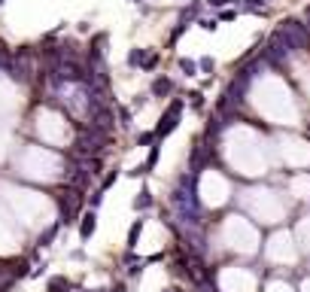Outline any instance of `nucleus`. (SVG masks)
Segmentation results:
<instances>
[{"label":"nucleus","instance_id":"6e6552de","mask_svg":"<svg viewBox=\"0 0 310 292\" xmlns=\"http://www.w3.org/2000/svg\"><path fill=\"white\" fill-rule=\"evenodd\" d=\"M116 180H119V171H110V174L104 177V183H100V192H107V189H110V186H113Z\"/></svg>","mask_w":310,"mask_h":292},{"label":"nucleus","instance_id":"1a4fd4ad","mask_svg":"<svg viewBox=\"0 0 310 292\" xmlns=\"http://www.w3.org/2000/svg\"><path fill=\"white\" fill-rule=\"evenodd\" d=\"M100 201H104V192L97 189V192L91 195V201H88V204H91V210H97V207H100Z\"/></svg>","mask_w":310,"mask_h":292},{"label":"nucleus","instance_id":"f257e3e1","mask_svg":"<svg viewBox=\"0 0 310 292\" xmlns=\"http://www.w3.org/2000/svg\"><path fill=\"white\" fill-rule=\"evenodd\" d=\"M177 119H180V104H170L167 113L161 116V122L155 125V140H158V137H167V134L177 128Z\"/></svg>","mask_w":310,"mask_h":292},{"label":"nucleus","instance_id":"9d476101","mask_svg":"<svg viewBox=\"0 0 310 292\" xmlns=\"http://www.w3.org/2000/svg\"><path fill=\"white\" fill-rule=\"evenodd\" d=\"M164 292H180V289H164Z\"/></svg>","mask_w":310,"mask_h":292},{"label":"nucleus","instance_id":"7ed1b4c3","mask_svg":"<svg viewBox=\"0 0 310 292\" xmlns=\"http://www.w3.org/2000/svg\"><path fill=\"white\" fill-rule=\"evenodd\" d=\"M58 232H61V222H52V225H49V229L37 238V250H49V247H52V241L58 238Z\"/></svg>","mask_w":310,"mask_h":292},{"label":"nucleus","instance_id":"39448f33","mask_svg":"<svg viewBox=\"0 0 310 292\" xmlns=\"http://www.w3.org/2000/svg\"><path fill=\"white\" fill-rule=\"evenodd\" d=\"M46 289H49V292H70V289H73V283H70L67 277H52Z\"/></svg>","mask_w":310,"mask_h":292},{"label":"nucleus","instance_id":"423d86ee","mask_svg":"<svg viewBox=\"0 0 310 292\" xmlns=\"http://www.w3.org/2000/svg\"><path fill=\"white\" fill-rule=\"evenodd\" d=\"M140 232H143V219H137V222L131 225V232H128V250H134V247H137V238H140Z\"/></svg>","mask_w":310,"mask_h":292},{"label":"nucleus","instance_id":"f03ea898","mask_svg":"<svg viewBox=\"0 0 310 292\" xmlns=\"http://www.w3.org/2000/svg\"><path fill=\"white\" fill-rule=\"evenodd\" d=\"M94 229H97V213H94V210L82 213V219H79V238L88 241V238L94 235Z\"/></svg>","mask_w":310,"mask_h":292},{"label":"nucleus","instance_id":"0eeeda50","mask_svg":"<svg viewBox=\"0 0 310 292\" xmlns=\"http://www.w3.org/2000/svg\"><path fill=\"white\" fill-rule=\"evenodd\" d=\"M170 91V79H155V85H152V94H167Z\"/></svg>","mask_w":310,"mask_h":292},{"label":"nucleus","instance_id":"20e7f679","mask_svg":"<svg viewBox=\"0 0 310 292\" xmlns=\"http://www.w3.org/2000/svg\"><path fill=\"white\" fill-rule=\"evenodd\" d=\"M149 207H152V195H149V189H140L134 198V210H149Z\"/></svg>","mask_w":310,"mask_h":292}]
</instances>
